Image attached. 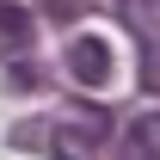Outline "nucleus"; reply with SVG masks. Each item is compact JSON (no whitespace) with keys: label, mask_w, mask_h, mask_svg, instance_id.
Masks as SVG:
<instances>
[{"label":"nucleus","mask_w":160,"mask_h":160,"mask_svg":"<svg viewBox=\"0 0 160 160\" xmlns=\"http://www.w3.org/2000/svg\"><path fill=\"white\" fill-rule=\"evenodd\" d=\"M68 74H74L80 86H105V80H111V49H105L99 37H74L68 43Z\"/></svg>","instance_id":"nucleus-1"},{"label":"nucleus","mask_w":160,"mask_h":160,"mask_svg":"<svg viewBox=\"0 0 160 160\" xmlns=\"http://www.w3.org/2000/svg\"><path fill=\"white\" fill-rule=\"evenodd\" d=\"M117 160H160V111H142L117 142Z\"/></svg>","instance_id":"nucleus-2"},{"label":"nucleus","mask_w":160,"mask_h":160,"mask_svg":"<svg viewBox=\"0 0 160 160\" xmlns=\"http://www.w3.org/2000/svg\"><path fill=\"white\" fill-rule=\"evenodd\" d=\"M0 31H6L12 43H25V37H31V19H25L19 6H0Z\"/></svg>","instance_id":"nucleus-3"}]
</instances>
